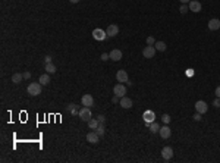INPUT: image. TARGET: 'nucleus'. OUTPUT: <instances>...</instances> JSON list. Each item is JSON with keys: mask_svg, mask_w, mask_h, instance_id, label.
I'll return each mask as SVG.
<instances>
[{"mask_svg": "<svg viewBox=\"0 0 220 163\" xmlns=\"http://www.w3.org/2000/svg\"><path fill=\"white\" fill-rule=\"evenodd\" d=\"M22 75H24V79H29V78H31V74H29V72H24Z\"/></svg>", "mask_w": 220, "mask_h": 163, "instance_id": "473e14b6", "label": "nucleus"}, {"mask_svg": "<svg viewBox=\"0 0 220 163\" xmlns=\"http://www.w3.org/2000/svg\"><path fill=\"white\" fill-rule=\"evenodd\" d=\"M78 115H79V118H81L82 120H85V122H88V120L92 118V116H91V109L87 107V106H84L82 109H79V113H78Z\"/></svg>", "mask_w": 220, "mask_h": 163, "instance_id": "f03ea898", "label": "nucleus"}, {"mask_svg": "<svg viewBox=\"0 0 220 163\" xmlns=\"http://www.w3.org/2000/svg\"><path fill=\"white\" fill-rule=\"evenodd\" d=\"M101 59H103V60H107V59H110L109 53H103V54H101Z\"/></svg>", "mask_w": 220, "mask_h": 163, "instance_id": "2f4dec72", "label": "nucleus"}, {"mask_svg": "<svg viewBox=\"0 0 220 163\" xmlns=\"http://www.w3.org/2000/svg\"><path fill=\"white\" fill-rule=\"evenodd\" d=\"M214 94H216V97H219V99H220V87H217V88H216Z\"/></svg>", "mask_w": 220, "mask_h": 163, "instance_id": "f704fd0d", "label": "nucleus"}, {"mask_svg": "<svg viewBox=\"0 0 220 163\" xmlns=\"http://www.w3.org/2000/svg\"><path fill=\"white\" fill-rule=\"evenodd\" d=\"M147 44H148V46H154V44H156V40H154L153 35L147 37Z\"/></svg>", "mask_w": 220, "mask_h": 163, "instance_id": "393cba45", "label": "nucleus"}, {"mask_svg": "<svg viewBox=\"0 0 220 163\" xmlns=\"http://www.w3.org/2000/svg\"><path fill=\"white\" fill-rule=\"evenodd\" d=\"M113 94H116L118 97H123L126 96V87L122 84V82H119V84H116L115 87H113Z\"/></svg>", "mask_w": 220, "mask_h": 163, "instance_id": "7ed1b4c3", "label": "nucleus"}, {"mask_svg": "<svg viewBox=\"0 0 220 163\" xmlns=\"http://www.w3.org/2000/svg\"><path fill=\"white\" fill-rule=\"evenodd\" d=\"M22 79H24V75H22V74H13V75H12V82H15V84H19Z\"/></svg>", "mask_w": 220, "mask_h": 163, "instance_id": "4be33fe9", "label": "nucleus"}, {"mask_svg": "<svg viewBox=\"0 0 220 163\" xmlns=\"http://www.w3.org/2000/svg\"><path fill=\"white\" fill-rule=\"evenodd\" d=\"M44 62H46V63H52V56H46V58H44Z\"/></svg>", "mask_w": 220, "mask_h": 163, "instance_id": "72a5a7b5", "label": "nucleus"}, {"mask_svg": "<svg viewBox=\"0 0 220 163\" xmlns=\"http://www.w3.org/2000/svg\"><path fill=\"white\" fill-rule=\"evenodd\" d=\"M179 2H181L182 5H187V3H189V2H191V0H179Z\"/></svg>", "mask_w": 220, "mask_h": 163, "instance_id": "e433bc0d", "label": "nucleus"}, {"mask_svg": "<svg viewBox=\"0 0 220 163\" xmlns=\"http://www.w3.org/2000/svg\"><path fill=\"white\" fill-rule=\"evenodd\" d=\"M219 28H220V19L213 18V19L208 21V29H210V31H217Z\"/></svg>", "mask_w": 220, "mask_h": 163, "instance_id": "f3484780", "label": "nucleus"}, {"mask_svg": "<svg viewBox=\"0 0 220 163\" xmlns=\"http://www.w3.org/2000/svg\"><path fill=\"white\" fill-rule=\"evenodd\" d=\"M116 79L118 82H126L129 78H128V72L125 71V69H119V71L116 72Z\"/></svg>", "mask_w": 220, "mask_h": 163, "instance_id": "9d476101", "label": "nucleus"}, {"mask_svg": "<svg viewBox=\"0 0 220 163\" xmlns=\"http://www.w3.org/2000/svg\"><path fill=\"white\" fill-rule=\"evenodd\" d=\"M194 75V72H192V69H188V77H192Z\"/></svg>", "mask_w": 220, "mask_h": 163, "instance_id": "4c0bfd02", "label": "nucleus"}, {"mask_svg": "<svg viewBox=\"0 0 220 163\" xmlns=\"http://www.w3.org/2000/svg\"><path fill=\"white\" fill-rule=\"evenodd\" d=\"M109 56H110V59H112V60L119 62L120 59H122V52H120V50H118V48H113V50L109 53Z\"/></svg>", "mask_w": 220, "mask_h": 163, "instance_id": "4468645a", "label": "nucleus"}, {"mask_svg": "<svg viewBox=\"0 0 220 163\" xmlns=\"http://www.w3.org/2000/svg\"><path fill=\"white\" fill-rule=\"evenodd\" d=\"M188 10H189V6H188V5H182L181 9H179V12H181V13H187Z\"/></svg>", "mask_w": 220, "mask_h": 163, "instance_id": "bb28decb", "label": "nucleus"}, {"mask_svg": "<svg viewBox=\"0 0 220 163\" xmlns=\"http://www.w3.org/2000/svg\"><path fill=\"white\" fill-rule=\"evenodd\" d=\"M41 87H43V84H40V82H31L27 88V91L29 96H38V94H41Z\"/></svg>", "mask_w": 220, "mask_h": 163, "instance_id": "f257e3e1", "label": "nucleus"}, {"mask_svg": "<svg viewBox=\"0 0 220 163\" xmlns=\"http://www.w3.org/2000/svg\"><path fill=\"white\" fill-rule=\"evenodd\" d=\"M44 71H47V74H54V72H56V66H54L53 63H46Z\"/></svg>", "mask_w": 220, "mask_h": 163, "instance_id": "5701e85b", "label": "nucleus"}, {"mask_svg": "<svg viewBox=\"0 0 220 163\" xmlns=\"http://www.w3.org/2000/svg\"><path fill=\"white\" fill-rule=\"evenodd\" d=\"M162 157L164 159V160H170V159L173 157V149H172V147H169V145L163 147V150H162Z\"/></svg>", "mask_w": 220, "mask_h": 163, "instance_id": "1a4fd4ad", "label": "nucleus"}, {"mask_svg": "<svg viewBox=\"0 0 220 163\" xmlns=\"http://www.w3.org/2000/svg\"><path fill=\"white\" fill-rule=\"evenodd\" d=\"M188 6H189V10H191V12H195V13L201 12V9H202L201 3L200 2H197V0H191V2L188 3Z\"/></svg>", "mask_w": 220, "mask_h": 163, "instance_id": "9b49d317", "label": "nucleus"}, {"mask_svg": "<svg viewBox=\"0 0 220 163\" xmlns=\"http://www.w3.org/2000/svg\"><path fill=\"white\" fill-rule=\"evenodd\" d=\"M158 134H160V137L164 140L170 138V135H172V130L169 128V125L166 124L164 126H160V131H158Z\"/></svg>", "mask_w": 220, "mask_h": 163, "instance_id": "423d86ee", "label": "nucleus"}, {"mask_svg": "<svg viewBox=\"0 0 220 163\" xmlns=\"http://www.w3.org/2000/svg\"><path fill=\"white\" fill-rule=\"evenodd\" d=\"M154 47H156V50H158V52H164V50L168 48V46H166V43H163V41H156Z\"/></svg>", "mask_w": 220, "mask_h": 163, "instance_id": "6ab92c4d", "label": "nucleus"}, {"mask_svg": "<svg viewBox=\"0 0 220 163\" xmlns=\"http://www.w3.org/2000/svg\"><path fill=\"white\" fill-rule=\"evenodd\" d=\"M154 54H156V47H154V46H147V47H144L142 56H144L145 59L154 58Z\"/></svg>", "mask_w": 220, "mask_h": 163, "instance_id": "0eeeda50", "label": "nucleus"}, {"mask_svg": "<svg viewBox=\"0 0 220 163\" xmlns=\"http://www.w3.org/2000/svg\"><path fill=\"white\" fill-rule=\"evenodd\" d=\"M87 124H88V128H90V130H96L97 126L100 125V122H98V120H97V119H92V118H91V119L88 120Z\"/></svg>", "mask_w": 220, "mask_h": 163, "instance_id": "aec40b11", "label": "nucleus"}, {"mask_svg": "<svg viewBox=\"0 0 220 163\" xmlns=\"http://www.w3.org/2000/svg\"><path fill=\"white\" fill-rule=\"evenodd\" d=\"M120 106L123 107V109H131L132 107V100H131L129 97H126V96H123V97H120Z\"/></svg>", "mask_w": 220, "mask_h": 163, "instance_id": "2eb2a0df", "label": "nucleus"}, {"mask_svg": "<svg viewBox=\"0 0 220 163\" xmlns=\"http://www.w3.org/2000/svg\"><path fill=\"white\" fill-rule=\"evenodd\" d=\"M162 120L164 122V124H168V125H169V122H170V116H169L168 113H164V115L162 116Z\"/></svg>", "mask_w": 220, "mask_h": 163, "instance_id": "a878e982", "label": "nucleus"}, {"mask_svg": "<svg viewBox=\"0 0 220 163\" xmlns=\"http://www.w3.org/2000/svg\"><path fill=\"white\" fill-rule=\"evenodd\" d=\"M154 112H151V110H147L145 113H144V120H145V125L147 126H150V124L151 122H154Z\"/></svg>", "mask_w": 220, "mask_h": 163, "instance_id": "dca6fc26", "label": "nucleus"}, {"mask_svg": "<svg viewBox=\"0 0 220 163\" xmlns=\"http://www.w3.org/2000/svg\"><path fill=\"white\" fill-rule=\"evenodd\" d=\"M195 110L198 112V113H201V115H204V113L208 110V106H207V103L204 100H198L195 103Z\"/></svg>", "mask_w": 220, "mask_h": 163, "instance_id": "39448f33", "label": "nucleus"}, {"mask_svg": "<svg viewBox=\"0 0 220 163\" xmlns=\"http://www.w3.org/2000/svg\"><path fill=\"white\" fill-rule=\"evenodd\" d=\"M92 37H94L97 41H103V40L107 38V34H106V31H103L101 28H96V29H92Z\"/></svg>", "mask_w": 220, "mask_h": 163, "instance_id": "20e7f679", "label": "nucleus"}, {"mask_svg": "<svg viewBox=\"0 0 220 163\" xmlns=\"http://www.w3.org/2000/svg\"><path fill=\"white\" fill-rule=\"evenodd\" d=\"M106 34H107V37H115V35L119 34V27L116 24H110L106 29Z\"/></svg>", "mask_w": 220, "mask_h": 163, "instance_id": "6e6552de", "label": "nucleus"}, {"mask_svg": "<svg viewBox=\"0 0 220 163\" xmlns=\"http://www.w3.org/2000/svg\"><path fill=\"white\" fill-rule=\"evenodd\" d=\"M68 109H69V110H73V109H75V104H73V103H71V104H69V106H68Z\"/></svg>", "mask_w": 220, "mask_h": 163, "instance_id": "c9c22d12", "label": "nucleus"}, {"mask_svg": "<svg viewBox=\"0 0 220 163\" xmlns=\"http://www.w3.org/2000/svg\"><path fill=\"white\" fill-rule=\"evenodd\" d=\"M94 131H96V132H97V134H98V135H100V137H103V135H104V132H106V131H104V125H103V124H100V125H98V126H97V128H96V130H94Z\"/></svg>", "mask_w": 220, "mask_h": 163, "instance_id": "b1692460", "label": "nucleus"}, {"mask_svg": "<svg viewBox=\"0 0 220 163\" xmlns=\"http://www.w3.org/2000/svg\"><path fill=\"white\" fill-rule=\"evenodd\" d=\"M148 128H150V132L156 134V132H158V131H160V125H158L157 122H151Z\"/></svg>", "mask_w": 220, "mask_h": 163, "instance_id": "412c9836", "label": "nucleus"}, {"mask_svg": "<svg viewBox=\"0 0 220 163\" xmlns=\"http://www.w3.org/2000/svg\"><path fill=\"white\" fill-rule=\"evenodd\" d=\"M97 120H98L100 124H104V116H103V115H98V116H97Z\"/></svg>", "mask_w": 220, "mask_h": 163, "instance_id": "7c9ffc66", "label": "nucleus"}, {"mask_svg": "<svg viewBox=\"0 0 220 163\" xmlns=\"http://www.w3.org/2000/svg\"><path fill=\"white\" fill-rule=\"evenodd\" d=\"M38 82L40 84H43V85H47L48 82H50V75H48V74H43V75L40 77Z\"/></svg>", "mask_w": 220, "mask_h": 163, "instance_id": "a211bd4d", "label": "nucleus"}, {"mask_svg": "<svg viewBox=\"0 0 220 163\" xmlns=\"http://www.w3.org/2000/svg\"><path fill=\"white\" fill-rule=\"evenodd\" d=\"M112 101H113V103H119V101H120V97H118V96L115 94V96L112 97Z\"/></svg>", "mask_w": 220, "mask_h": 163, "instance_id": "c756f323", "label": "nucleus"}, {"mask_svg": "<svg viewBox=\"0 0 220 163\" xmlns=\"http://www.w3.org/2000/svg\"><path fill=\"white\" fill-rule=\"evenodd\" d=\"M71 3H79V0H69Z\"/></svg>", "mask_w": 220, "mask_h": 163, "instance_id": "58836bf2", "label": "nucleus"}, {"mask_svg": "<svg viewBox=\"0 0 220 163\" xmlns=\"http://www.w3.org/2000/svg\"><path fill=\"white\" fill-rule=\"evenodd\" d=\"M81 103L82 106H87V107H90V106L94 104V99H92V96L91 94H84L81 99Z\"/></svg>", "mask_w": 220, "mask_h": 163, "instance_id": "ddd939ff", "label": "nucleus"}, {"mask_svg": "<svg viewBox=\"0 0 220 163\" xmlns=\"http://www.w3.org/2000/svg\"><path fill=\"white\" fill-rule=\"evenodd\" d=\"M98 140H100V135L97 134L96 131H91V132L87 134V141H88V143L96 144V143H98Z\"/></svg>", "mask_w": 220, "mask_h": 163, "instance_id": "f8f14e48", "label": "nucleus"}, {"mask_svg": "<svg viewBox=\"0 0 220 163\" xmlns=\"http://www.w3.org/2000/svg\"><path fill=\"white\" fill-rule=\"evenodd\" d=\"M192 118H194V120H197V122L202 119V118H201V113H198V112H195V115L192 116Z\"/></svg>", "mask_w": 220, "mask_h": 163, "instance_id": "cd10ccee", "label": "nucleus"}, {"mask_svg": "<svg viewBox=\"0 0 220 163\" xmlns=\"http://www.w3.org/2000/svg\"><path fill=\"white\" fill-rule=\"evenodd\" d=\"M213 106H214V107H220V99L219 97H216V100L213 101Z\"/></svg>", "mask_w": 220, "mask_h": 163, "instance_id": "c85d7f7f", "label": "nucleus"}]
</instances>
